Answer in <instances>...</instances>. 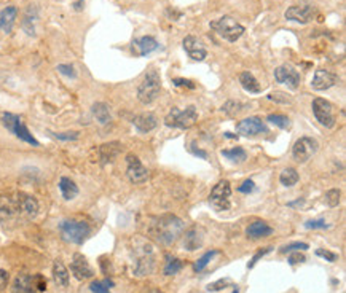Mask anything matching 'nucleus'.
<instances>
[{
    "instance_id": "obj_1",
    "label": "nucleus",
    "mask_w": 346,
    "mask_h": 293,
    "mask_svg": "<svg viewBox=\"0 0 346 293\" xmlns=\"http://www.w3.org/2000/svg\"><path fill=\"white\" fill-rule=\"evenodd\" d=\"M38 201L31 194L16 191L0 196V225L16 221L32 220L38 214Z\"/></svg>"
},
{
    "instance_id": "obj_2",
    "label": "nucleus",
    "mask_w": 346,
    "mask_h": 293,
    "mask_svg": "<svg viewBox=\"0 0 346 293\" xmlns=\"http://www.w3.org/2000/svg\"><path fill=\"white\" fill-rule=\"evenodd\" d=\"M184 233V221L176 215L166 214L152 220L149 226V234L161 246L174 244Z\"/></svg>"
},
{
    "instance_id": "obj_3",
    "label": "nucleus",
    "mask_w": 346,
    "mask_h": 293,
    "mask_svg": "<svg viewBox=\"0 0 346 293\" xmlns=\"http://www.w3.org/2000/svg\"><path fill=\"white\" fill-rule=\"evenodd\" d=\"M59 233L62 239L72 244H83L91 233V226L83 220L67 219L59 223Z\"/></svg>"
},
{
    "instance_id": "obj_4",
    "label": "nucleus",
    "mask_w": 346,
    "mask_h": 293,
    "mask_svg": "<svg viewBox=\"0 0 346 293\" xmlns=\"http://www.w3.org/2000/svg\"><path fill=\"white\" fill-rule=\"evenodd\" d=\"M211 29L216 31L224 40L230 41H236L241 36L244 34V26H241L234 18L231 16H222L217 21H211Z\"/></svg>"
},
{
    "instance_id": "obj_5",
    "label": "nucleus",
    "mask_w": 346,
    "mask_h": 293,
    "mask_svg": "<svg viewBox=\"0 0 346 293\" xmlns=\"http://www.w3.org/2000/svg\"><path fill=\"white\" fill-rule=\"evenodd\" d=\"M198 120V111L195 106H190L184 110L181 109H172L168 116L164 118V124L169 128H177V129H189Z\"/></svg>"
},
{
    "instance_id": "obj_6",
    "label": "nucleus",
    "mask_w": 346,
    "mask_h": 293,
    "mask_svg": "<svg viewBox=\"0 0 346 293\" xmlns=\"http://www.w3.org/2000/svg\"><path fill=\"white\" fill-rule=\"evenodd\" d=\"M160 89H161L160 75L156 73V71H149L145 73L139 88H137V99L147 106V104H152L156 99L158 94H160Z\"/></svg>"
},
{
    "instance_id": "obj_7",
    "label": "nucleus",
    "mask_w": 346,
    "mask_h": 293,
    "mask_svg": "<svg viewBox=\"0 0 346 293\" xmlns=\"http://www.w3.org/2000/svg\"><path fill=\"white\" fill-rule=\"evenodd\" d=\"M2 124L11 132V134H15L19 141L29 144L32 146H38L37 139L31 134V131L26 128V124L23 123V120H21L18 115L5 111V113L2 115Z\"/></svg>"
},
{
    "instance_id": "obj_8",
    "label": "nucleus",
    "mask_w": 346,
    "mask_h": 293,
    "mask_svg": "<svg viewBox=\"0 0 346 293\" xmlns=\"http://www.w3.org/2000/svg\"><path fill=\"white\" fill-rule=\"evenodd\" d=\"M46 279L41 274H19L13 282V293H43Z\"/></svg>"
},
{
    "instance_id": "obj_9",
    "label": "nucleus",
    "mask_w": 346,
    "mask_h": 293,
    "mask_svg": "<svg viewBox=\"0 0 346 293\" xmlns=\"http://www.w3.org/2000/svg\"><path fill=\"white\" fill-rule=\"evenodd\" d=\"M230 196H231L230 182H228V180H220V182L212 188V191L209 194V202L217 212L228 211V209L231 207Z\"/></svg>"
},
{
    "instance_id": "obj_10",
    "label": "nucleus",
    "mask_w": 346,
    "mask_h": 293,
    "mask_svg": "<svg viewBox=\"0 0 346 293\" xmlns=\"http://www.w3.org/2000/svg\"><path fill=\"white\" fill-rule=\"evenodd\" d=\"M313 113L316 116V120L319 121L321 126L332 129L335 126V113H334V107L332 104L322 97H316L313 101Z\"/></svg>"
},
{
    "instance_id": "obj_11",
    "label": "nucleus",
    "mask_w": 346,
    "mask_h": 293,
    "mask_svg": "<svg viewBox=\"0 0 346 293\" xmlns=\"http://www.w3.org/2000/svg\"><path fill=\"white\" fill-rule=\"evenodd\" d=\"M319 148V144H317L316 139L313 137H300L299 141L294 144L292 148V156L297 163H307L308 159L314 155Z\"/></svg>"
},
{
    "instance_id": "obj_12",
    "label": "nucleus",
    "mask_w": 346,
    "mask_h": 293,
    "mask_svg": "<svg viewBox=\"0 0 346 293\" xmlns=\"http://www.w3.org/2000/svg\"><path fill=\"white\" fill-rule=\"evenodd\" d=\"M274 78L281 85H286L290 89H297L300 86V73L295 71L292 66L282 64L279 67H276L274 71Z\"/></svg>"
},
{
    "instance_id": "obj_13",
    "label": "nucleus",
    "mask_w": 346,
    "mask_h": 293,
    "mask_svg": "<svg viewBox=\"0 0 346 293\" xmlns=\"http://www.w3.org/2000/svg\"><path fill=\"white\" fill-rule=\"evenodd\" d=\"M126 174H128V179L131 180L133 183H144L147 182L149 179V171L145 169L144 164L141 163V159L137 158L136 155H128L126 156Z\"/></svg>"
},
{
    "instance_id": "obj_14",
    "label": "nucleus",
    "mask_w": 346,
    "mask_h": 293,
    "mask_svg": "<svg viewBox=\"0 0 346 293\" xmlns=\"http://www.w3.org/2000/svg\"><path fill=\"white\" fill-rule=\"evenodd\" d=\"M236 129H238L239 134L247 136V137H254V136H259V134H268L267 124L262 121L259 116L244 118L243 121L238 123Z\"/></svg>"
},
{
    "instance_id": "obj_15",
    "label": "nucleus",
    "mask_w": 346,
    "mask_h": 293,
    "mask_svg": "<svg viewBox=\"0 0 346 293\" xmlns=\"http://www.w3.org/2000/svg\"><path fill=\"white\" fill-rule=\"evenodd\" d=\"M314 15H316V10H314V6H311V5H294V6H290V8H287L284 13L287 21H295V23H300V24L311 23Z\"/></svg>"
},
{
    "instance_id": "obj_16",
    "label": "nucleus",
    "mask_w": 346,
    "mask_h": 293,
    "mask_svg": "<svg viewBox=\"0 0 346 293\" xmlns=\"http://www.w3.org/2000/svg\"><path fill=\"white\" fill-rule=\"evenodd\" d=\"M155 266V258H154V250H152V246L149 244H144V252L142 255L137 256L136 261V268H134V274L136 276H149L152 274Z\"/></svg>"
},
{
    "instance_id": "obj_17",
    "label": "nucleus",
    "mask_w": 346,
    "mask_h": 293,
    "mask_svg": "<svg viewBox=\"0 0 346 293\" xmlns=\"http://www.w3.org/2000/svg\"><path fill=\"white\" fill-rule=\"evenodd\" d=\"M337 83H338V76L335 73L319 69V71L314 72L311 86H313V89H316V91H326V89L335 86Z\"/></svg>"
},
{
    "instance_id": "obj_18",
    "label": "nucleus",
    "mask_w": 346,
    "mask_h": 293,
    "mask_svg": "<svg viewBox=\"0 0 346 293\" xmlns=\"http://www.w3.org/2000/svg\"><path fill=\"white\" fill-rule=\"evenodd\" d=\"M182 45H184L185 53L189 54L193 61H203L206 56H207V51H206L204 45L201 43V40H198L196 37L187 36L184 38V41H182Z\"/></svg>"
},
{
    "instance_id": "obj_19",
    "label": "nucleus",
    "mask_w": 346,
    "mask_h": 293,
    "mask_svg": "<svg viewBox=\"0 0 346 293\" xmlns=\"http://www.w3.org/2000/svg\"><path fill=\"white\" fill-rule=\"evenodd\" d=\"M71 271L72 274L78 279V281H85V279H89L93 276V269L89 268V264L86 261V258L81 254H75L71 263Z\"/></svg>"
},
{
    "instance_id": "obj_20",
    "label": "nucleus",
    "mask_w": 346,
    "mask_h": 293,
    "mask_svg": "<svg viewBox=\"0 0 346 293\" xmlns=\"http://www.w3.org/2000/svg\"><path fill=\"white\" fill-rule=\"evenodd\" d=\"M204 242V229L199 226H193L189 231H185L184 236V247L189 250V252H193V250L201 249Z\"/></svg>"
},
{
    "instance_id": "obj_21",
    "label": "nucleus",
    "mask_w": 346,
    "mask_h": 293,
    "mask_svg": "<svg viewBox=\"0 0 346 293\" xmlns=\"http://www.w3.org/2000/svg\"><path fill=\"white\" fill-rule=\"evenodd\" d=\"M123 145L120 142H109L99 146V159L102 164L112 163L114 159L121 153Z\"/></svg>"
},
{
    "instance_id": "obj_22",
    "label": "nucleus",
    "mask_w": 346,
    "mask_h": 293,
    "mask_svg": "<svg viewBox=\"0 0 346 293\" xmlns=\"http://www.w3.org/2000/svg\"><path fill=\"white\" fill-rule=\"evenodd\" d=\"M16 16H18V8L15 5L5 6L2 13H0V31L10 34L13 31V26H15Z\"/></svg>"
},
{
    "instance_id": "obj_23",
    "label": "nucleus",
    "mask_w": 346,
    "mask_h": 293,
    "mask_svg": "<svg viewBox=\"0 0 346 293\" xmlns=\"http://www.w3.org/2000/svg\"><path fill=\"white\" fill-rule=\"evenodd\" d=\"M136 48V53L139 56H147L150 54L152 51H155L160 48V45H158V41L152 37V36H145V37H141V38H136L133 41V50Z\"/></svg>"
},
{
    "instance_id": "obj_24",
    "label": "nucleus",
    "mask_w": 346,
    "mask_h": 293,
    "mask_svg": "<svg viewBox=\"0 0 346 293\" xmlns=\"http://www.w3.org/2000/svg\"><path fill=\"white\" fill-rule=\"evenodd\" d=\"M133 124L139 132H150L156 128L158 120L154 113H141L133 118Z\"/></svg>"
},
{
    "instance_id": "obj_25",
    "label": "nucleus",
    "mask_w": 346,
    "mask_h": 293,
    "mask_svg": "<svg viewBox=\"0 0 346 293\" xmlns=\"http://www.w3.org/2000/svg\"><path fill=\"white\" fill-rule=\"evenodd\" d=\"M246 234H247V238H251V239H260V238H267V236H271L273 234V228L267 225L265 221H254L251 223V225L247 226L246 229Z\"/></svg>"
},
{
    "instance_id": "obj_26",
    "label": "nucleus",
    "mask_w": 346,
    "mask_h": 293,
    "mask_svg": "<svg viewBox=\"0 0 346 293\" xmlns=\"http://www.w3.org/2000/svg\"><path fill=\"white\" fill-rule=\"evenodd\" d=\"M59 190L62 193V198L66 201H72L74 198H77L78 194V186L75 185V182L69 177H61L59 180Z\"/></svg>"
},
{
    "instance_id": "obj_27",
    "label": "nucleus",
    "mask_w": 346,
    "mask_h": 293,
    "mask_svg": "<svg viewBox=\"0 0 346 293\" xmlns=\"http://www.w3.org/2000/svg\"><path fill=\"white\" fill-rule=\"evenodd\" d=\"M53 279L54 282H56L58 287H67L69 285V271L67 268L64 266V263L56 260L53 264Z\"/></svg>"
},
{
    "instance_id": "obj_28",
    "label": "nucleus",
    "mask_w": 346,
    "mask_h": 293,
    "mask_svg": "<svg viewBox=\"0 0 346 293\" xmlns=\"http://www.w3.org/2000/svg\"><path fill=\"white\" fill-rule=\"evenodd\" d=\"M37 8L34 5H31L29 8H27L26 15H24V19H23V29L24 32L27 34V36L34 37L36 36V21H37Z\"/></svg>"
},
{
    "instance_id": "obj_29",
    "label": "nucleus",
    "mask_w": 346,
    "mask_h": 293,
    "mask_svg": "<svg viewBox=\"0 0 346 293\" xmlns=\"http://www.w3.org/2000/svg\"><path fill=\"white\" fill-rule=\"evenodd\" d=\"M239 83H241V86H243L246 91L251 93V94H259L262 91L259 81L255 80V76L251 72H243V73H241L239 75Z\"/></svg>"
},
{
    "instance_id": "obj_30",
    "label": "nucleus",
    "mask_w": 346,
    "mask_h": 293,
    "mask_svg": "<svg viewBox=\"0 0 346 293\" xmlns=\"http://www.w3.org/2000/svg\"><path fill=\"white\" fill-rule=\"evenodd\" d=\"M91 111H93L94 118L101 124H107L110 120H112V115H110V109H109L107 104H104V102H96L94 106L91 107Z\"/></svg>"
},
{
    "instance_id": "obj_31",
    "label": "nucleus",
    "mask_w": 346,
    "mask_h": 293,
    "mask_svg": "<svg viewBox=\"0 0 346 293\" xmlns=\"http://www.w3.org/2000/svg\"><path fill=\"white\" fill-rule=\"evenodd\" d=\"M222 155L227 159H230L231 163H244L246 158H247L246 150L241 148V146H234V148H231V150H224Z\"/></svg>"
},
{
    "instance_id": "obj_32",
    "label": "nucleus",
    "mask_w": 346,
    "mask_h": 293,
    "mask_svg": "<svg viewBox=\"0 0 346 293\" xmlns=\"http://www.w3.org/2000/svg\"><path fill=\"white\" fill-rule=\"evenodd\" d=\"M279 182L284 186H294L297 182H299V172H297L294 167H287V169L281 172Z\"/></svg>"
},
{
    "instance_id": "obj_33",
    "label": "nucleus",
    "mask_w": 346,
    "mask_h": 293,
    "mask_svg": "<svg viewBox=\"0 0 346 293\" xmlns=\"http://www.w3.org/2000/svg\"><path fill=\"white\" fill-rule=\"evenodd\" d=\"M112 279H104V281H94L89 285V290L93 293H110V289L114 287Z\"/></svg>"
},
{
    "instance_id": "obj_34",
    "label": "nucleus",
    "mask_w": 346,
    "mask_h": 293,
    "mask_svg": "<svg viewBox=\"0 0 346 293\" xmlns=\"http://www.w3.org/2000/svg\"><path fill=\"white\" fill-rule=\"evenodd\" d=\"M182 261L179 260V258H171V256H168V261H166V266H164V269H163V273L166 274V276H174V274H177L179 271L182 269Z\"/></svg>"
},
{
    "instance_id": "obj_35",
    "label": "nucleus",
    "mask_w": 346,
    "mask_h": 293,
    "mask_svg": "<svg viewBox=\"0 0 346 293\" xmlns=\"http://www.w3.org/2000/svg\"><path fill=\"white\" fill-rule=\"evenodd\" d=\"M267 120L274 124V126H278L281 129H289L290 128V120L286 116V115H279V113H271V115H268Z\"/></svg>"
},
{
    "instance_id": "obj_36",
    "label": "nucleus",
    "mask_w": 346,
    "mask_h": 293,
    "mask_svg": "<svg viewBox=\"0 0 346 293\" xmlns=\"http://www.w3.org/2000/svg\"><path fill=\"white\" fill-rule=\"evenodd\" d=\"M217 254H219L217 250H211V252H206L195 264H193V269H195L196 273H201V271H204V268L207 266V264H209V261H211L212 258L216 256Z\"/></svg>"
},
{
    "instance_id": "obj_37",
    "label": "nucleus",
    "mask_w": 346,
    "mask_h": 293,
    "mask_svg": "<svg viewBox=\"0 0 346 293\" xmlns=\"http://www.w3.org/2000/svg\"><path fill=\"white\" fill-rule=\"evenodd\" d=\"M222 110L225 111L227 115L230 116H234L236 113H239L241 110H243V104L241 102H236V101H228L225 106L222 107Z\"/></svg>"
},
{
    "instance_id": "obj_38",
    "label": "nucleus",
    "mask_w": 346,
    "mask_h": 293,
    "mask_svg": "<svg viewBox=\"0 0 346 293\" xmlns=\"http://www.w3.org/2000/svg\"><path fill=\"white\" fill-rule=\"evenodd\" d=\"M307 249H308L307 242H292L281 247V254H290V252H297V250H307Z\"/></svg>"
},
{
    "instance_id": "obj_39",
    "label": "nucleus",
    "mask_w": 346,
    "mask_h": 293,
    "mask_svg": "<svg viewBox=\"0 0 346 293\" xmlns=\"http://www.w3.org/2000/svg\"><path fill=\"white\" fill-rule=\"evenodd\" d=\"M340 191L338 190H329L327 193H326V202H327V206H330V207H335V206H338V202H340Z\"/></svg>"
},
{
    "instance_id": "obj_40",
    "label": "nucleus",
    "mask_w": 346,
    "mask_h": 293,
    "mask_svg": "<svg viewBox=\"0 0 346 293\" xmlns=\"http://www.w3.org/2000/svg\"><path fill=\"white\" fill-rule=\"evenodd\" d=\"M228 285H231L230 279H220V281H217V282H212V284H209V285H207V290H209V292H219V290H224V289H227Z\"/></svg>"
},
{
    "instance_id": "obj_41",
    "label": "nucleus",
    "mask_w": 346,
    "mask_h": 293,
    "mask_svg": "<svg viewBox=\"0 0 346 293\" xmlns=\"http://www.w3.org/2000/svg\"><path fill=\"white\" fill-rule=\"evenodd\" d=\"M50 134L59 141H77L80 136L78 132H50Z\"/></svg>"
},
{
    "instance_id": "obj_42",
    "label": "nucleus",
    "mask_w": 346,
    "mask_h": 293,
    "mask_svg": "<svg viewBox=\"0 0 346 293\" xmlns=\"http://www.w3.org/2000/svg\"><path fill=\"white\" fill-rule=\"evenodd\" d=\"M268 99L269 101H274V102H278V104H290L292 101H290V97H287L284 93H279V91H276L273 94H269L268 96Z\"/></svg>"
},
{
    "instance_id": "obj_43",
    "label": "nucleus",
    "mask_w": 346,
    "mask_h": 293,
    "mask_svg": "<svg viewBox=\"0 0 346 293\" xmlns=\"http://www.w3.org/2000/svg\"><path fill=\"white\" fill-rule=\"evenodd\" d=\"M305 228H308V229H326V228H329V225L324 220H308L305 223Z\"/></svg>"
},
{
    "instance_id": "obj_44",
    "label": "nucleus",
    "mask_w": 346,
    "mask_h": 293,
    "mask_svg": "<svg viewBox=\"0 0 346 293\" xmlns=\"http://www.w3.org/2000/svg\"><path fill=\"white\" fill-rule=\"evenodd\" d=\"M58 71H59L62 75L69 76V78H75V76H77V72H75V69H74L72 66H69V64H59V66H58Z\"/></svg>"
},
{
    "instance_id": "obj_45",
    "label": "nucleus",
    "mask_w": 346,
    "mask_h": 293,
    "mask_svg": "<svg viewBox=\"0 0 346 293\" xmlns=\"http://www.w3.org/2000/svg\"><path fill=\"white\" fill-rule=\"evenodd\" d=\"M316 255L317 256H321V258H324V260H327V261H335L337 258H338V255L337 254H334V252H330V250H324V249H317L316 250Z\"/></svg>"
},
{
    "instance_id": "obj_46",
    "label": "nucleus",
    "mask_w": 346,
    "mask_h": 293,
    "mask_svg": "<svg viewBox=\"0 0 346 293\" xmlns=\"http://www.w3.org/2000/svg\"><path fill=\"white\" fill-rule=\"evenodd\" d=\"M271 250H273V247H265L264 250H260V252H257V254H255V255L252 256L251 263H249V268H254V266H255V263H257L262 256H265L267 254H269V252H271Z\"/></svg>"
},
{
    "instance_id": "obj_47",
    "label": "nucleus",
    "mask_w": 346,
    "mask_h": 293,
    "mask_svg": "<svg viewBox=\"0 0 346 293\" xmlns=\"http://www.w3.org/2000/svg\"><path fill=\"white\" fill-rule=\"evenodd\" d=\"M302 261H305V256H303L300 254V250H297V252H292L289 255V264H297V263H302Z\"/></svg>"
},
{
    "instance_id": "obj_48",
    "label": "nucleus",
    "mask_w": 346,
    "mask_h": 293,
    "mask_svg": "<svg viewBox=\"0 0 346 293\" xmlns=\"http://www.w3.org/2000/svg\"><path fill=\"white\" fill-rule=\"evenodd\" d=\"M254 188H255V183L252 182V180H246V182L238 188V191H239V193H246V194H247V193L254 191Z\"/></svg>"
},
{
    "instance_id": "obj_49",
    "label": "nucleus",
    "mask_w": 346,
    "mask_h": 293,
    "mask_svg": "<svg viewBox=\"0 0 346 293\" xmlns=\"http://www.w3.org/2000/svg\"><path fill=\"white\" fill-rule=\"evenodd\" d=\"M172 83H174L176 86H185V88H190V89L195 88V85H193V81L185 80V78H174V80H172Z\"/></svg>"
},
{
    "instance_id": "obj_50",
    "label": "nucleus",
    "mask_w": 346,
    "mask_h": 293,
    "mask_svg": "<svg viewBox=\"0 0 346 293\" xmlns=\"http://www.w3.org/2000/svg\"><path fill=\"white\" fill-rule=\"evenodd\" d=\"M6 284H8V273L3 269H0V290L5 289Z\"/></svg>"
},
{
    "instance_id": "obj_51",
    "label": "nucleus",
    "mask_w": 346,
    "mask_h": 293,
    "mask_svg": "<svg viewBox=\"0 0 346 293\" xmlns=\"http://www.w3.org/2000/svg\"><path fill=\"white\" fill-rule=\"evenodd\" d=\"M190 150H192V153H193V155H196V156H201L203 159H207V153H206V151H203V150H199V148L196 150V148H193V146H192V148H190Z\"/></svg>"
},
{
    "instance_id": "obj_52",
    "label": "nucleus",
    "mask_w": 346,
    "mask_h": 293,
    "mask_svg": "<svg viewBox=\"0 0 346 293\" xmlns=\"http://www.w3.org/2000/svg\"><path fill=\"white\" fill-rule=\"evenodd\" d=\"M83 5H85V2H83V0H78V2L74 3V8H75V10H81Z\"/></svg>"
},
{
    "instance_id": "obj_53",
    "label": "nucleus",
    "mask_w": 346,
    "mask_h": 293,
    "mask_svg": "<svg viewBox=\"0 0 346 293\" xmlns=\"http://www.w3.org/2000/svg\"><path fill=\"white\" fill-rule=\"evenodd\" d=\"M147 293H164V292H161V290H158V289H152V290H149Z\"/></svg>"
},
{
    "instance_id": "obj_54",
    "label": "nucleus",
    "mask_w": 346,
    "mask_h": 293,
    "mask_svg": "<svg viewBox=\"0 0 346 293\" xmlns=\"http://www.w3.org/2000/svg\"><path fill=\"white\" fill-rule=\"evenodd\" d=\"M225 136H227V137H230V139H233V137H236V136H233V134H231V132H225Z\"/></svg>"
},
{
    "instance_id": "obj_55",
    "label": "nucleus",
    "mask_w": 346,
    "mask_h": 293,
    "mask_svg": "<svg viewBox=\"0 0 346 293\" xmlns=\"http://www.w3.org/2000/svg\"><path fill=\"white\" fill-rule=\"evenodd\" d=\"M233 293H239V290H238V287H236V289H234V290H233Z\"/></svg>"
}]
</instances>
